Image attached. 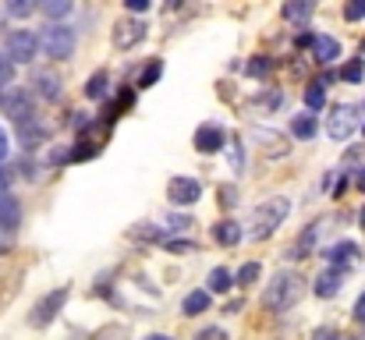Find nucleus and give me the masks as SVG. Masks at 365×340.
I'll list each match as a JSON object with an SVG mask.
<instances>
[{
  "label": "nucleus",
  "mask_w": 365,
  "mask_h": 340,
  "mask_svg": "<svg viewBox=\"0 0 365 340\" xmlns=\"http://www.w3.org/2000/svg\"><path fill=\"white\" fill-rule=\"evenodd\" d=\"M206 284H210V294H227V291L235 287V277L220 266V269H213V273H210V280H206Z\"/></svg>",
  "instance_id": "18"
},
{
  "label": "nucleus",
  "mask_w": 365,
  "mask_h": 340,
  "mask_svg": "<svg viewBox=\"0 0 365 340\" xmlns=\"http://www.w3.org/2000/svg\"><path fill=\"white\" fill-rule=\"evenodd\" d=\"M142 39H145V25L142 21H118L114 25V46L118 50H131Z\"/></svg>",
  "instance_id": "10"
},
{
  "label": "nucleus",
  "mask_w": 365,
  "mask_h": 340,
  "mask_svg": "<svg viewBox=\"0 0 365 340\" xmlns=\"http://www.w3.org/2000/svg\"><path fill=\"white\" fill-rule=\"evenodd\" d=\"M32 86H36V93L43 96V100H61V78L53 75V71H36L32 75Z\"/></svg>",
  "instance_id": "12"
},
{
  "label": "nucleus",
  "mask_w": 365,
  "mask_h": 340,
  "mask_svg": "<svg viewBox=\"0 0 365 340\" xmlns=\"http://www.w3.org/2000/svg\"><path fill=\"white\" fill-rule=\"evenodd\" d=\"M68 160H71L68 149H53V153H50V163H53V167H61V163H68Z\"/></svg>",
  "instance_id": "35"
},
{
  "label": "nucleus",
  "mask_w": 365,
  "mask_h": 340,
  "mask_svg": "<svg viewBox=\"0 0 365 340\" xmlns=\"http://www.w3.org/2000/svg\"><path fill=\"white\" fill-rule=\"evenodd\" d=\"M7 156V135H4V128H0V160Z\"/></svg>",
  "instance_id": "40"
},
{
  "label": "nucleus",
  "mask_w": 365,
  "mask_h": 340,
  "mask_svg": "<svg viewBox=\"0 0 365 340\" xmlns=\"http://www.w3.org/2000/svg\"><path fill=\"white\" fill-rule=\"evenodd\" d=\"M210 309V291H192V294H185V302H181V312L185 316H202Z\"/></svg>",
  "instance_id": "17"
},
{
  "label": "nucleus",
  "mask_w": 365,
  "mask_h": 340,
  "mask_svg": "<svg viewBox=\"0 0 365 340\" xmlns=\"http://www.w3.org/2000/svg\"><path fill=\"white\" fill-rule=\"evenodd\" d=\"M359 107H351V103H341V107H334L330 113V120H327V135L334 138V142H348L351 135H355V128H359Z\"/></svg>",
  "instance_id": "5"
},
{
  "label": "nucleus",
  "mask_w": 365,
  "mask_h": 340,
  "mask_svg": "<svg viewBox=\"0 0 365 340\" xmlns=\"http://www.w3.org/2000/svg\"><path fill=\"white\" fill-rule=\"evenodd\" d=\"M359 227L365 230V206H362V213H359Z\"/></svg>",
  "instance_id": "41"
},
{
  "label": "nucleus",
  "mask_w": 365,
  "mask_h": 340,
  "mask_svg": "<svg viewBox=\"0 0 365 340\" xmlns=\"http://www.w3.org/2000/svg\"><path fill=\"white\" fill-rule=\"evenodd\" d=\"M75 43H78V36L71 25H46L39 36V46L50 61H68L75 53Z\"/></svg>",
  "instance_id": "3"
},
{
  "label": "nucleus",
  "mask_w": 365,
  "mask_h": 340,
  "mask_svg": "<svg viewBox=\"0 0 365 340\" xmlns=\"http://www.w3.org/2000/svg\"><path fill=\"white\" fill-rule=\"evenodd\" d=\"M344 18H348V21H362L365 18V0H351V4L344 7Z\"/></svg>",
  "instance_id": "30"
},
{
  "label": "nucleus",
  "mask_w": 365,
  "mask_h": 340,
  "mask_svg": "<svg viewBox=\"0 0 365 340\" xmlns=\"http://www.w3.org/2000/svg\"><path fill=\"white\" fill-rule=\"evenodd\" d=\"M273 71V61L269 57H252L248 64H245V75H252V78H266Z\"/></svg>",
  "instance_id": "23"
},
{
  "label": "nucleus",
  "mask_w": 365,
  "mask_h": 340,
  "mask_svg": "<svg viewBox=\"0 0 365 340\" xmlns=\"http://www.w3.org/2000/svg\"><path fill=\"white\" fill-rule=\"evenodd\" d=\"M291 131H294V138H305V142H309V138L316 135V117H312V113H298L294 124H291Z\"/></svg>",
  "instance_id": "20"
},
{
  "label": "nucleus",
  "mask_w": 365,
  "mask_h": 340,
  "mask_svg": "<svg viewBox=\"0 0 365 340\" xmlns=\"http://www.w3.org/2000/svg\"><path fill=\"white\" fill-rule=\"evenodd\" d=\"M167 248H170V252H188V248H195V244H192V241H167Z\"/></svg>",
  "instance_id": "38"
},
{
  "label": "nucleus",
  "mask_w": 365,
  "mask_h": 340,
  "mask_svg": "<svg viewBox=\"0 0 365 340\" xmlns=\"http://www.w3.org/2000/svg\"><path fill=\"white\" fill-rule=\"evenodd\" d=\"M213 237H217V244L231 248V244L242 241V224H238V220H220V224L213 227Z\"/></svg>",
  "instance_id": "16"
},
{
  "label": "nucleus",
  "mask_w": 365,
  "mask_h": 340,
  "mask_svg": "<svg viewBox=\"0 0 365 340\" xmlns=\"http://www.w3.org/2000/svg\"><path fill=\"white\" fill-rule=\"evenodd\" d=\"M312 14V4L309 0H298V4H284V18L287 21H305Z\"/></svg>",
  "instance_id": "22"
},
{
  "label": "nucleus",
  "mask_w": 365,
  "mask_h": 340,
  "mask_svg": "<svg viewBox=\"0 0 365 340\" xmlns=\"http://www.w3.org/2000/svg\"><path fill=\"white\" fill-rule=\"evenodd\" d=\"M4 195H7V192H0V199H4Z\"/></svg>",
  "instance_id": "45"
},
{
  "label": "nucleus",
  "mask_w": 365,
  "mask_h": 340,
  "mask_svg": "<svg viewBox=\"0 0 365 340\" xmlns=\"http://www.w3.org/2000/svg\"><path fill=\"white\" fill-rule=\"evenodd\" d=\"M355 255H359V248L351 244V241H341V244H334L330 252H327V259H330V269H348L351 262H355Z\"/></svg>",
  "instance_id": "14"
},
{
  "label": "nucleus",
  "mask_w": 365,
  "mask_h": 340,
  "mask_svg": "<svg viewBox=\"0 0 365 340\" xmlns=\"http://www.w3.org/2000/svg\"><path fill=\"white\" fill-rule=\"evenodd\" d=\"M323 103H327V89H323V86H309V89H305V107H309V110H319Z\"/></svg>",
  "instance_id": "25"
},
{
  "label": "nucleus",
  "mask_w": 365,
  "mask_h": 340,
  "mask_svg": "<svg viewBox=\"0 0 365 340\" xmlns=\"http://www.w3.org/2000/svg\"><path fill=\"white\" fill-rule=\"evenodd\" d=\"M43 138H46V128H43L36 117H29V120H21V124H18V142H21L25 149L43 145Z\"/></svg>",
  "instance_id": "13"
},
{
  "label": "nucleus",
  "mask_w": 365,
  "mask_h": 340,
  "mask_svg": "<svg viewBox=\"0 0 365 340\" xmlns=\"http://www.w3.org/2000/svg\"><path fill=\"white\" fill-rule=\"evenodd\" d=\"M64 302H68V287H57L53 294H46V298L32 309L29 323H32V326H46V323H53V319H57V312L64 309Z\"/></svg>",
  "instance_id": "6"
},
{
  "label": "nucleus",
  "mask_w": 365,
  "mask_h": 340,
  "mask_svg": "<svg viewBox=\"0 0 365 340\" xmlns=\"http://www.w3.org/2000/svg\"><path fill=\"white\" fill-rule=\"evenodd\" d=\"M195 340H231V337H227L220 326H206V330H202V334H199Z\"/></svg>",
  "instance_id": "34"
},
{
  "label": "nucleus",
  "mask_w": 365,
  "mask_h": 340,
  "mask_svg": "<svg viewBox=\"0 0 365 340\" xmlns=\"http://www.w3.org/2000/svg\"><path fill=\"white\" fill-rule=\"evenodd\" d=\"M287 213H291V202H287V199H280V195H277V199H266V202L252 213V224H248L252 230H248V237H252V241L269 237L277 227L284 224V217H287Z\"/></svg>",
  "instance_id": "2"
},
{
  "label": "nucleus",
  "mask_w": 365,
  "mask_h": 340,
  "mask_svg": "<svg viewBox=\"0 0 365 340\" xmlns=\"http://www.w3.org/2000/svg\"><path fill=\"white\" fill-rule=\"evenodd\" d=\"M163 75V61H153V64H145V71H142V78H138V89H149V86H156V78Z\"/></svg>",
  "instance_id": "24"
},
{
  "label": "nucleus",
  "mask_w": 365,
  "mask_h": 340,
  "mask_svg": "<svg viewBox=\"0 0 365 340\" xmlns=\"http://www.w3.org/2000/svg\"><path fill=\"white\" fill-rule=\"evenodd\" d=\"M217 199H220V206L231 210V206H238V188H235V185H224V188L217 192Z\"/></svg>",
  "instance_id": "29"
},
{
  "label": "nucleus",
  "mask_w": 365,
  "mask_h": 340,
  "mask_svg": "<svg viewBox=\"0 0 365 340\" xmlns=\"http://www.w3.org/2000/svg\"><path fill=\"white\" fill-rule=\"evenodd\" d=\"M128 334H124V326H107V330H100L96 334V340H124Z\"/></svg>",
  "instance_id": "33"
},
{
  "label": "nucleus",
  "mask_w": 365,
  "mask_h": 340,
  "mask_svg": "<svg viewBox=\"0 0 365 340\" xmlns=\"http://www.w3.org/2000/svg\"><path fill=\"white\" fill-rule=\"evenodd\" d=\"M341 287H344V273H341V269H323V273L316 277V294H319V298H334Z\"/></svg>",
  "instance_id": "15"
},
{
  "label": "nucleus",
  "mask_w": 365,
  "mask_h": 340,
  "mask_svg": "<svg viewBox=\"0 0 365 340\" xmlns=\"http://www.w3.org/2000/svg\"><path fill=\"white\" fill-rule=\"evenodd\" d=\"M36 50H39V36L29 32V29H14L7 36V43H4V57L11 64H29L36 57Z\"/></svg>",
  "instance_id": "4"
},
{
  "label": "nucleus",
  "mask_w": 365,
  "mask_h": 340,
  "mask_svg": "<svg viewBox=\"0 0 365 340\" xmlns=\"http://www.w3.org/2000/svg\"><path fill=\"white\" fill-rule=\"evenodd\" d=\"M11 78H14V64L0 53V86H11Z\"/></svg>",
  "instance_id": "32"
},
{
  "label": "nucleus",
  "mask_w": 365,
  "mask_h": 340,
  "mask_svg": "<svg viewBox=\"0 0 365 340\" xmlns=\"http://www.w3.org/2000/svg\"><path fill=\"white\" fill-rule=\"evenodd\" d=\"M359 188H362V192H365V170H362V174H359Z\"/></svg>",
  "instance_id": "42"
},
{
  "label": "nucleus",
  "mask_w": 365,
  "mask_h": 340,
  "mask_svg": "<svg viewBox=\"0 0 365 340\" xmlns=\"http://www.w3.org/2000/svg\"><path fill=\"white\" fill-rule=\"evenodd\" d=\"M32 11H36L32 0H11V4H7V14H14V18H25V14H32Z\"/></svg>",
  "instance_id": "28"
},
{
  "label": "nucleus",
  "mask_w": 365,
  "mask_h": 340,
  "mask_svg": "<svg viewBox=\"0 0 365 340\" xmlns=\"http://www.w3.org/2000/svg\"><path fill=\"white\" fill-rule=\"evenodd\" d=\"M131 237H142V241H160V230H153V224H138L131 230Z\"/></svg>",
  "instance_id": "31"
},
{
  "label": "nucleus",
  "mask_w": 365,
  "mask_h": 340,
  "mask_svg": "<svg viewBox=\"0 0 365 340\" xmlns=\"http://www.w3.org/2000/svg\"><path fill=\"white\" fill-rule=\"evenodd\" d=\"M302 291H305V280H302L298 273H277L273 284L262 291V305H266L269 312H287V309L298 305Z\"/></svg>",
  "instance_id": "1"
},
{
  "label": "nucleus",
  "mask_w": 365,
  "mask_h": 340,
  "mask_svg": "<svg viewBox=\"0 0 365 340\" xmlns=\"http://www.w3.org/2000/svg\"><path fill=\"white\" fill-rule=\"evenodd\" d=\"M107 86H110V75H107V71H96V75L86 82V96H89V100H103V96H107Z\"/></svg>",
  "instance_id": "19"
},
{
  "label": "nucleus",
  "mask_w": 365,
  "mask_h": 340,
  "mask_svg": "<svg viewBox=\"0 0 365 340\" xmlns=\"http://www.w3.org/2000/svg\"><path fill=\"white\" fill-rule=\"evenodd\" d=\"M227 145V131L220 128V124H202L199 131H195V149L202 153V156H213V153H220Z\"/></svg>",
  "instance_id": "8"
},
{
  "label": "nucleus",
  "mask_w": 365,
  "mask_h": 340,
  "mask_svg": "<svg viewBox=\"0 0 365 340\" xmlns=\"http://www.w3.org/2000/svg\"><path fill=\"white\" fill-rule=\"evenodd\" d=\"M323 340H341V337H337V334H334V337H323Z\"/></svg>",
  "instance_id": "44"
},
{
  "label": "nucleus",
  "mask_w": 365,
  "mask_h": 340,
  "mask_svg": "<svg viewBox=\"0 0 365 340\" xmlns=\"http://www.w3.org/2000/svg\"><path fill=\"white\" fill-rule=\"evenodd\" d=\"M39 11H43L46 18H68V14L75 11V4H71V0H46V4H39Z\"/></svg>",
  "instance_id": "21"
},
{
  "label": "nucleus",
  "mask_w": 365,
  "mask_h": 340,
  "mask_svg": "<svg viewBox=\"0 0 365 340\" xmlns=\"http://www.w3.org/2000/svg\"><path fill=\"white\" fill-rule=\"evenodd\" d=\"M11 181H14V170H11V167H0V192H7Z\"/></svg>",
  "instance_id": "36"
},
{
  "label": "nucleus",
  "mask_w": 365,
  "mask_h": 340,
  "mask_svg": "<svg viewBox=\"0 0 365 340\" xmlns=\"http://www.w3.org/2000/svg\"><path fill=\"white\" fill-rule=\"evenodd\" d=\"M0 103H4V110L11 113V120H14V124H21V120L36 117V113H32V96H29L25 89H11Z\"/></svg>",
  "instance_id": "9"
},
{
  "label": "nucleus",
  "mask_w": 365,
  "mask_h": 340,
  "mask_svg": "<svg viewBox=\"0 0 365 340\" xmlns=\"http://www.w3.org/2000/svg\"><path fill=\"white\" fill-rule=\"evenodd\" d=\"M259 273H262V269H259V262H245L242 269H238V284H242V287L255 284V280H259Z\"/></svg>",
  "instance_id": "27"
},
{
  "label": "nucleus",
  "mask_w": 365,
  "mask_h": 340,
  "mask_svg": "<svg viewBox=\"0 0 365 340\" xmlns=\"http://www.w3.org/2000/svg\"><path fill=\"white\" fill-rule=\"evenodd\" d=\"M355 319L365 323V294H359V302H355Z\"/></svg>",
  "instance_id": "39"
},
{
  "label": "nucleus",
  "mask_w": 365,
  "mask_h": 340,
  "mask_svg": "<svg viewBox=\"0 0 365 340\" xmlns=\"http://www.w3.org/2000/svg\"><path fill=\"white\" fill-rule=\"evenodd\" d=\"M124 7H128V11H131V14H135V11H138V14H142V11H145V7H149V4H145V0H124Z\"/></svg>",
  "instance_id": "37"
},
{
  "label": "nucleus",
  "mask_w": 365,
  "mask_h": 340,
  "mask_svg": "<svg viewBox=\"0 0 365 340\" xmlns=\"http://www.w3.org/2000/svg\"><path fill=\"white\" fill-rule=\"evenodd\" d=\"M312 57H316L319 64H334V61L341 57V43H337L334 36H316V39H312Z\"/></svg>",
  "instance_id": "11"
},
{
  "label": "nucleus",
  "mask_w": 365,
  "mask_h": 340,
  "mask_svg": "<svg viewBox=\"0 0 365 340\" xmlns=\"http://www.w3.org/2000/svg\"><path fill=\"white\" fill-rule=\"evenodd\" d=\"M145 340H170V337H163V334H153V337H145Z\"/></svg>",
  "instance_id": "43"
},
{
  "label": "nucleus",
  "mask_w": 365,
  "mask_h": 340,
  "mask_svg": "<svg viewBox=\"0 0 365 340\" xmlns=\"http://www.w3.org/2000/svg\"><path fill=\"white\" fill-rule=\"evenodd\" d=\"M341 78H344V82H362L365 78V61L362 57L351 61V64H344V68H341Z\"/></svg>",
  "instance_id": "26"
},
{
  "label": "nucleus",
  "mask_w": 365,
  "mask_h": 340,
  "mask_svg": "<svg viewBox=\"0 0 365 340\" xmlns=\"http://www.w3.org/2000/svg\"><path fill=\"white\" fill-rule=\"evenodd\" d=\"M199 195H202V185L195 177H170V185H167V199L174 206H195Z\"/></svg>",
  "instance_id": "7"
}]
</instances>
